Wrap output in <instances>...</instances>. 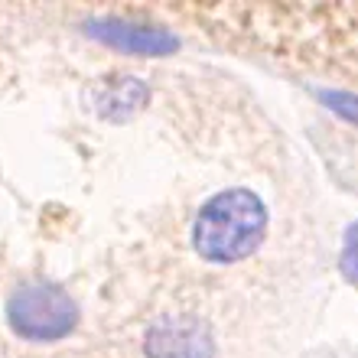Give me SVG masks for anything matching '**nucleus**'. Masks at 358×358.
Returning <instances> with one entry per match:
<instances>
[{"mask_svg": "<svg viewBox=\"0 0 358 358\" xmlns=\"http://www.w3.org/2000/svg\"><path fill=\"white\" fill-rule=\"evenodd\" d=\"M267 228L261 199L248 189H228L215 196L196 218V251L206 261L231 264L257 248Z\"/></svg>", "mask_w": 358, "mask_h": 358, "instance_id": "obj_1", "label": "nucleus"}, {"mask_svg": "<svg viewBox=\"0 0 358 358\" xmlns=\"http://www.w3.org/2000/svg\"><path fill=\"white\" fill-rule=\"evenodd\" d=\"M10 326L33 342L62 339L76 326V303L52 283H29L10 300Z\"/></svg>", "mask_w": 358, "mask_h": 358, "instance_id": "obj_2", "label": "nucleus"}, {"mask_svg": "<svg viewBox=\"0 0 358 358\" xmlns=\"http://www.w3.org/2000/svg\"><path fill=\"white\" fill-rule=\"evenodd\" d=\"M147 358H212V339L196 320H166L150 332Z\"/></svg>", "mask_w": 358, "mask_h": 358, "instance_id": "obj_3", "label": "nucleus"}, {"mask_svg": "<svg viewBox=\"0 0 358 358\" xmlns=\"http://www.w3.org/2000/svg\"><path fill=\"white\" fill-rule=\"evenodd\" d=\"M94 36L111 46H121L124 52H147V56H160L176 46V39L160 27H134V23H98Z\"/></svg>", "mask_w": 358, "mask_h": 358, "instance_id": "obj_4", "label": "nucleus"}, {"mask_svg": "<svg viewBox=\"0 0 358 358\" xmlns=\"http://www.w3.org/2000/svg\"><path fill=\"white\" fill-rule=\"evenodd\" d=\"M342 271L352 283H358V225L349 228L345 245H342Z\"/></svg>", "mask_w": 358, "mask_h": 358, "instance_id": "obj_5", "label": "nucleus"}]
</instances>
